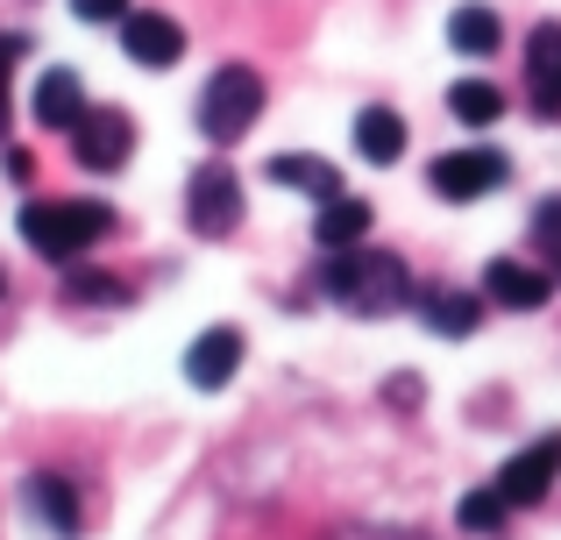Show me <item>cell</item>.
<instances>
[{
    "label": "cell",
    "instance_id": "obj_1",
    "mask_svg": "<svg viewBox=\"0 0 561 540\" xmlns=\"http://www.w3.org/2000/svg\"><path fill=\"white\" fill-rule=\"evenodd\" d=\"M320 285H328V299L348 306L356 320H391L405 299H420V285H412L405 256L370 250V242H356V250H328V264H320Z\"/></svg>",
    "mask_w": 561,
    "mask_h": 540
},
{
    "label": "cell",
    "instance_id": "obj_2",
    "mask_svg": "<svg viewBox=\"0 0 561 540\" xmlns=\"http://www.w3.org/2000/svg\"><path fill=\"white\" fill-rule=\"evenodd\" d=\"M114 235V207L107 199H28L22 207V242L50 264H79L93 242Z\"/></svg>",
    "mask_w": 561,
    "mask_h": 540
},
{
    "label": "cell",
    "instance_id": "obj_3",
    "mask_svg": "<svg viewBox=\"0 0 561 540\" xmlns=\"http://www.w3.org/2000/svg\"><path fill=\"white\" fill-rule=\"evenodd\" d=\"M256 114H263V79L249 65H220L214 79H206V93H199V136L206 142L249 136V128H256Z\"/></svg>",
    "mask_w": 561,
    "mask_h": 540
},
{
    "label": "cell",
    "instance_id": "obj_4",
    "mask_svg": "<svg viewBox=\"0 0 561 540\" xmlns=\"http://www.w3.org/2000/svg\"><path fill=\"white\" fill-rule=\"evenodd\" d=\"M505 179H512V157L491 150V142H462V150H448V157H434V164H426V185H434L440 199H455V207L491 199Z\"/></svg>",
    "mask_w": 561,
    "mask_h": 540
},
{
    "label": "cell",
    "instance_id": "obj_5",
    "mask_svg": "<svg viewBox=\"0 0 561 540\" xmlns=\"http://www.w3.org/2000/svg\"><path fill=\"white\" fill-rule=\"evenodd\" d=\"M234 221H242V179H234V164L206 157L185 179V228L206 235V242H220V235H234Z\"/></svg>",
    "mask_w": 561,
    "mask_h": 540
},
{
    "label": "cell",
    "instance_id": "obj_6",
    "mask_svg": "<svg viewBox=\"0 0 561 540\" xmlns=\"http://www.w3.org/2000/svg\"><path fill=\"white\" fill-rule=\"evenodd\" d=\"M71 157L85 171H122L136 157V122L122 107H85V122L71 128Z\"/></svg>",
    "mask_w": 561,
    "mask_h": 540
},
{
    "label": "cell",
    "instance_id": "obj_7",
    "mask_svg": "<svg viewBox=\"0 0 561 540\" xmlns=\"http://www.w3.org/2000/svg\"><path fill=\"white\" fill-rule=\"evenodd\" d=\"M483 299H491L497 313H540V306L554 299V277L540 264H526V256H491V271H483Z\"/></svg>",
    "mask_w": 561,
    "mask_h": 540
},
{
    "label": "cell",
    "instance_id": "obj_8",
    "mask_svg": "<svg viewBox=\"0 0 561 540\" xmlns=\"http://www.w3.org/2000/svg\"><path fill=\"white\" fill-rule=\"evenodd\" d=\"M554 476H561V434H540L497 470V491H505V505H540L554 491Z\"/></svg>",
    "mask_w": 561,
    "mask_h": 540
},
{
    "label": "cell",
    "instance_id": "obj_9",
    "mask_svg": "<svg viewBox=\"0 0 561 540\" xmlns=\"http://www.w3.org/2000/svg\"><path fill=\"white\" fill-rule=\"evenodd\" d=\"M122 50L136 57L142 71H164V65H179V57H185V28L171 22V14H157V8H128Z\"/></svg>",
    "mask_w": 561,
    "mask_h": 540
},
{
    "label": "cell",
    "instance_id": "obj_10",
    "mask_svg": "<svg viewBox=\"0 0 561 540\" xmlns=\"http://www.w3.org/2000/svg\"><path fill=\"white\" fill-rule=\"evenodd\" d=\"M234 370H242V334H234V328H206L199 342L185 348V377H192V391H228V384H234Z\"/></svg>",
    "mask_w": 561,
    "mask_h": 540
},
{
    "label": "cell",
    "instance_id": "obj_11",
    "mask_svg": "<svg viewBox=\"0 0 561 540\" xmlns=\"http://www.w3.org/2000/svg\"><path fill=\"white\" fill-rule=\"evenodd\" d=\"M36 122L50 128V136H71V128L85 122V79H79V71L57 65V71L36 79Z\"/></svg>",
    "mask_w": 561,
    "mask_h": 540
},
{
    "label": "cell",
    "instance_id": "obj_12",
    "mask_svg": "<svg viewBox=\"0 0 561 540\" xmlns=\"http://www.w3.org/2000/svg\"><path fill=\"white\" fill-rule=\"evenodd\" d=\"M483 306H491V299H483V291H462V285H426V291H420L426 328L448 334V342H455V334H477V328H483Z\"/></svg>",
    "mask_w": 561,
    "mask_h": 540
},
{
    "label": "cell",
    "instance_id": "obj_13",
    "mask_svg": "<svg viewBox=\"0 0 561 540\" xmlns=\"http://www.w3.org/2000/svg\"><path fill=\"white\" fill-rule=\"evenodd\" d=\"M22 498L36 505V519H43V527H50L57 540H79V527H85V513H79V491H71L57 470H36V476L22 484Z\"/></svg>",
    "mask_w": 561,
    "mask_h": 540
},
{
    "label": "cell",
    "instance_id": "obj_14",
    "mask_svg": "<svg viewBox=\"0 0 561 540\" xmlns=\"http://www.w3.org/2000/svg\"><path fill=\"white\" fill-rule=\"evenodd\" d=\"M263 171H271L277 185H291V193H306L313 207H328V199H342V171H334L328 157H299V150H291V157H271Z\"/></svg>",
    "mask_w": 561,
    "mask_h": 540
},
{
    "label": "cell",
    "instance_id": "obj_15",
    "mask_svg": "<svg viewBox=\"0 0 561 540\" xmlns=\"http://www.w3.org/2000/svg\"><path fill=\"white\" fill-rule=\"evenodd\" d=\"M526 85H534L540 114H561V28H534V43H526Z\"/></svg>",
    "mask_w": 561,
    "mask_h": 540
},
{
    "label": "cell",
    "instance_id": "obj_16",
    "mask_svg": "<svg viewBox=\"0 0 561 540\" xmlns=\"http://www.w3.org/2000/svg\"><path fill=\"white\" fill-rule=\"evenodd\" d=\"M356 157L363 164H398V157H405V114L398 107H363L356 114Z\"/></svg>",
    "mask_w": 561,
    "mask_h": 540
},
{
    "label": "cell",
    "instance_id": "obj_17",
    "mask_svg": "<svg viewBox=\"0 0 561 540\" xmlns=\"http://www.w3.org/2000/svg\"><path fill=\"white\" fill-rule=\"evenodd\" d=\"M363 235H370V199L342 193V199H328V207H320V221H313V242H320V250H356Z\"/></svg>",
    "mask_w": 561,
    "mask_h": 540
},
{
    "label": "cell",
    "instance_id": "obj_18",
    "mask_svg": "<svg viewBox=\"0 0 561 540\" xmlns=\"http://www.w3.org/2000/svg\"><path fill=\"white\" fill-rule=\"evenodd\" d=\"M448 43L462 57H491L497 43H505V22H497V8H483V0H469V8L448 14Z\"/></svg>",
    "mask_w": 561,
    "mask_h": 540
},
{
    "label": "cell",
    "instance_id": "obj_19",
    "mask_svg": "<svg viewBox=\"0 0 561 540\" xmlns=\"http://www.w3.org/2000/svg\"><path fill=\"white\" fill-rule=\"evenodd\" d=\"M448 114L462 128H491L497 114H505V85H491V79H462V85H448Z\"/></svg>",
    "mask_w": 561,
    "mask_h": 540
},
{
    "label": "cell",
    "instance_id": "obj_20",
    "mask_svg": "<svg viewBox=\"0 0 561 540\" xmlns=\"http://www.w3.org/2000/svg\"><path fill=\"white\" fill-rule=\"evenodd\" d=\"M65 299H85V306H128V285L107 271H85V264H65Z\"/></svg>",
    "mask_w": 561,
    "mask_h": 540
},
{
    "label": "cell",
    "instance_id": "obj_21",
    "mask_svg": "<svg viewBox=\"0 0 561 540\" xmlns=\"http://www.w3.org/2000/svg\"><path fill=\"white\" fill-rule=\"evenodd\" d=\"M505 491L497 484H483V491H462V505H455V519H462V533H497L505 527Z\"/></svg>",
    "mask_w": 561,
    "mask_h": 540
},
{
    "label": "cell",
    "instance_id": "obj_22",
    "mask_svg": "<svg viewBox=\"0 0 561 540\" xmlns=\"http://www.w3.org/2000/svg\"><path fill=\"white\" fill-rule=\"evenodd\" d=\"M534 250L548 256V277L561 285V199H548V207L534 214Z\"/></svg>",
    "mask_w": 561,
    "mask_h": 540
},
{
    "label": "cell",
    "instance_id": "obj_23",
    "mask_svg": "<svg viewBox=\"0 0 561 540\" xmlns=\"http://www.w3.org/2000/svg\"><path fill=\"white\" fill-rule=\"evenodd\" d=\"M71 14H79V22H114V28H122L128 0H71Z\"/></svg>",
    "mask_w": 561,
    "mask_h": 540
},
{
    "label": "cell",
    "instance_id": "obj_24",
    "mask_svg": "<svg viewBox=\"0 0 561 540\" xmlns=\"http://www.w3.org/2000/svg\"><path fill=\"white\" fill-rule=\"evenodd\" d=\"M383 399H391V405H420V377H391V384H383Z\"/></svg>",
    "mask_w": 561,
    "mask_h": 540
},
{
    "label": "cell",
    "instance_id": "obj_25",
    "mask_svg": "<svg viewBox=\"0 0 561 540\" xmlns=\"http://www.w3.org/2000/svg\"><path fill=\"white\" fill-rule=\"evenodd\" d=\"M0 299H8V271H0Z\"/></svg>",
    "mask_w": 561,
    "mask_h": 540
}]
</instances>
